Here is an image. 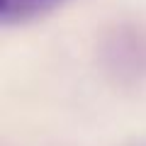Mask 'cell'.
Here are the masks:
<instances>
[{
	"label": "cell",
	"instance_id": "obj_1",
	"mask_svg": "<svg viewBox=\"0 0 146 146\" xmlns=\"http://www.w3.org/2000/svg\"><path fill=\"white\" fill-rule=\"evenodd\" d=\"M63 0H3L0 5V17L5 25L10 22H25L34 15L49 12L51 7L61 5Z\"/></svg>",
	"mask_w": 146,
	"mask_h": 146
}]
</instances>
